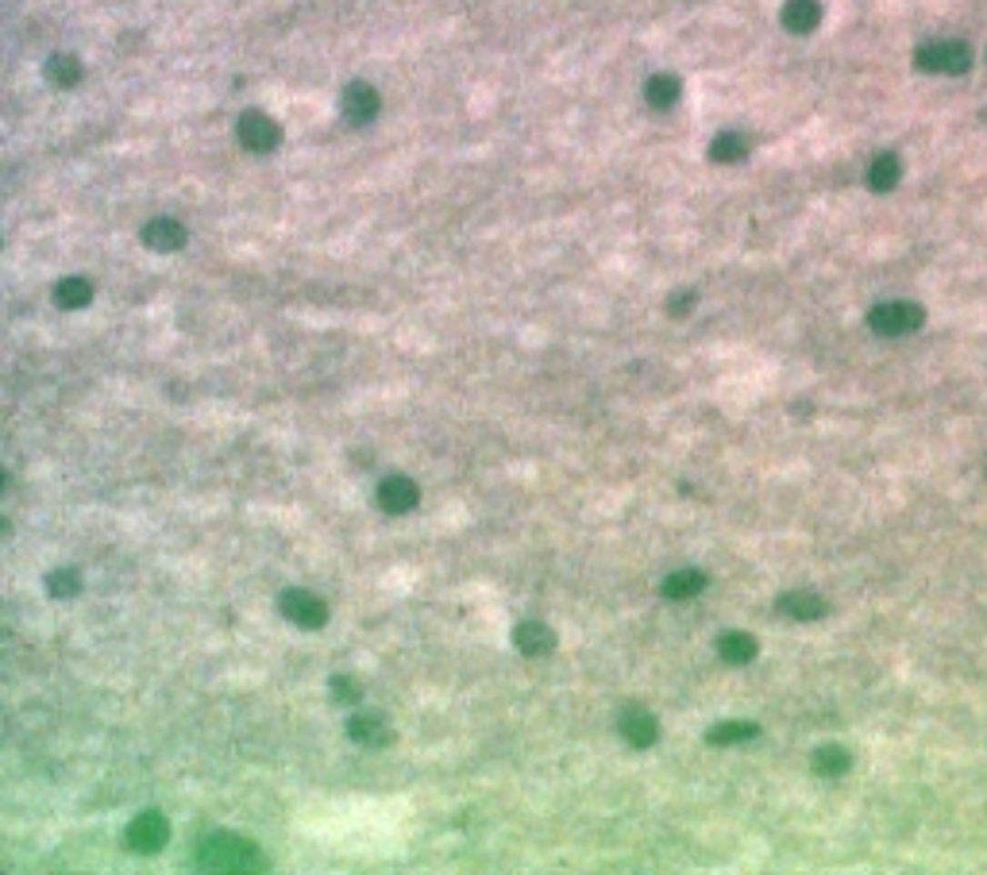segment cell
I'll return each instance as SVG.
<instances>
[{
  "label": "cell",
  "mask_w": 987,
  "mask_h": 875,
  "mask_svg": "<svg viewBox=\"0 0 987 875\" xmlns=\"http://www.w3.org/2000/svg\"><path fill=\"white\" fill-rule=\"evenodd\" d=\"M690 309V294H683V297H675V305H671V313L679 317V313H687Z\"/></svg>",
  "instance_id": "obj_26"
},
{
  "label": "cell",
  "mask_w": 987,
  "mask_h": 875,
  "mask_svg": "<svg viewBox=\"0 0 987 875\" xmlns=\"http://www.w3.org/2000/svg\"><path fill=\"white\" fill-rule=\"evenodd\" d=\"M922 320H926V313H922L914 301H883L868 313V328L876 336H906V332H914Z\"/></svg>",
  "instance_id": "obj_3"
},
{
  "label": "cell",
  "mask_w": 987,
  "mask_h": 875,
  "mask_svg": "<svg viewBox=\"0 0 987 875\" xmlns=\"http://www.w3.org/2000/svg\"><path fill=\"white\" fill-rule=\"evenodd\" d=\"M517 648H521L525 656H548L556 648V633L548 625L540 621H525V625H517V633H513Z\"/></svg>",
  "instance_id": "obj_13"
},
{
  "label": "cell",
  "mask_w": 987,
  "mask_h": 875,
  "mask_svg": "<svg viewBox=\"0 0 987 875\" xmlns=\"http://www.w3.org/2000/svg\"><path fill=\"white\" fill-rule=\"evenodd\" d=\"M744 151H749V143H744L740 132H721L714 143H710V158L714 162H740Z\"/></svg>",
  "instance_id": "obj_23"
},
{
  "label": "cell",
  "mask_w": 987,
  "mask_h": 875,
  "mask_svg": "<svg viewBox=\"0 0 987 875\" xmlns=\"http://www.w3.org/2000/svg\"><path fill=\"white\" fill-rule=\"evenodd\" d=\"M679 93H683V85H679V77H671V74H652L644 81V101L660 112H668L679 101Z\"/></svg>",
  "instance_id": "obj_17"
},
{
  "label": "cell",
  "mask_w": 987,
  "mask_h": 875,
  "mask_svg": "<svg viewBox=\"0 0 987 875\" xmlns=\"http://www.w3.org/2000/svg\"><path fill=\"white\" fill-rule=\"evenodd\" d=\"M46 81L58 89H74L77 81H82V62L74 55H51V62H46Z\"/></svg>",
  "instance_id": "obj_20"
},
{
  "label": "cell",
  "mask_w": 987,
  "mask_h": 875,
  "mask_svg": "<svg viewBox=\"0 0 987 875\" xmlns=\"http://www.w3.org/2000/svg\"><path fill=\"white\" fill-rule=\"evenodd\" d=\"M702 590H706V575L694 571V567H687V571H671L668 578H663V598H671V602H687V598H699Z\"/></svg>",
  "instance_id": "obj_14"
},
{
  "label": "cell",
  "mask_w": 987,
  "mask_h": 875,
  "mask_svg": "<svg viewBox=\"0 0 987 875\" xmlns=\"http://www.w3.org/2000/svg\"><path fill=\"white\" fill-rule=\"evenodd\" d=\"M197 868H205V871H251V868H263V856H258V849L244 837L213 833L197 845Z\"/></svg>",
  "instance_id": "obj_1"
},
{
  "label": "cell",
  "mask_w": 987,
  "mask_h": 875,
  "mask_svg": "<svg viewBox=\"0 0 987 875\" xmlns=\"http://www.w3.org/2000/svg\"><path fill=\"white\" fill-rule=\"evenodd\" d=\"M760 733V729L752 721H725V725H714L706 733L710 744H740V740H752Z\"/></svg>",
  "instance_id": "obj_22"
},
{
  "label": "cell",
  "mask_w": 987,
  "mask_h": 875,
  "mask_svg": "<svg viewBox=\"0 0 987 875\" xmlns=\"http://www.w3.org/2000/svg\"><path fill=\"white\" fill-rule=\"evenodd\" d=\"M780 609L787 613V618H795V621H818L821 613H825V602L818 594L811 590H791L780 598Z\"/></svg>",
  "instance_id": "obj_15"
},
{
  "label": "cell",
  "mask_w": 987,
  "mask_h": 875,
  "mask_svg": "<svg viewBox=\"0 0 987 875\" xmlns=\"http://www.w3.org/2000/svg\"><path fill=\"white\" fill-rule=\"evenodd\" d=\"M818 24H821V5L818 0H787L783 5V27L795 31V35H811Z\"/></svg>",
  "instance_id": "obj_12"
},
{
  "label": "cell",
  "mask_w": 987,
  "mask_h": 875,
  "mask_svg": "<svg viewBox=\"0 0 987 875\" xmlns=\"http://www.w3.org/2000/svg\"><path fill=\"white\" fill-rule=\"evenodd\" d=\"M378 89L375 85H367V81H351V85L344 89V96H339V112H344V120L355 124V127H363L378 116Z\"/></svg>",
  "instance_id": "obj_7"
},
{
  "label": "cell",
  "mask_w": 987,
  "mask_h": 875,
  "mask_svg": "<svg viewBox=\"0 0 987 875\" xmlns=\"http://www.w3.org/2000/svg\"><path fill=\"white\" fill-rule=\"evenodd\" d=\"M914 66L926 70V74H949L957 77L972 66V46L961 43V39H933L926 46H918L914 55Z\"/></svg>",
  "instance_id": "obj_2"
},
{
  "label": "cell",
  "mask_w": 987,
  "mask_h": 875,
  "mask_svg": "<svg viewBox=\"0 0 987 875\" xmlns=\"http://www.w3.org/2000/svg\"><path fill=\"white\" fill-rule=\"evenodd\" d=\"M852 768V756L841 749V744H821L814 752V771L818 775H845Z\"/></svg>",
  "instance_id": "obj_21"
},
{
  "label": "cell",
  "mask_w": 987,
  "mask_h": 875,
  "mask_svg": "<svg viewBox=\"0 0 987 875\" xmlns=\"http://www.w3.org/2000/svg\"><path fill=\"white\" fill-rule=\"evenodd\" d=\"M718 656L725 663H733V668H740V663H752L756 659V640L749 633H725L718 640Z\"/></svg>",
  "instance_id": "obj_19"
},
{
  "label": "cell",
  "mask_w": 987,
  "mask_h": 875,
  "mask_svg": "<svg viewBox=\"0 0 987 875\" xmlns=\"http://www.w3.org/2000/svg\"><path fill=\"white\" fill-rule=\"evenodd\" d=\"M55 301L62 305V309H82V305L93 301V286L89 278H82V274H70V278H62L55 286Z\"/></svg>",
  "instance_id": "obj_18"
},
{
  "label": "cell",
  "mask_w": 987,
  "mask_h": 875,
  "mask_svg": "<svg viewBox=\"0 0 987 875\" xmlns=\"http://www.w3.org/2000/svg\"><path fill=\"white\" fill-rule=\"evenodd\" d=\"M143 243H147L151 251H177L186 243V228L170 216H155L147 228H143Z\"/></svg>",
  "instance_id": "obj_11"
},
{
  "label": "cell",
  "mask_w": 987,
  "mask_h": 875,
  "mask_svg": "<svg viewBox=\"0 0 987 875\" xmlns=\"http://www.w3.org/2000/svg\"><path fill=\"white\" fill-rule=\"evenodd\" d=\"M236 136H239V143H244L247 151L267 155V151H274L282 143V127L274 124L270 116H263V112H244V116H239Z\"/></svg>",
  "instance_id": "obj_5"
},
{
  "label": "cell",
  "mask_w": 987,
  "mask_h": 875,
  "mask_svg": "<svg viewBox=\"0 0 987 875\" xmlns=\"http://www.w3.org/2000/svg\"><path fill=\"white\" fill-rule=\"evenodd\" d=\"M417 501H420V490H417L413 478L394 475V478H382V482H378V506H382L386 513L401 517V513L417 509Z\"/></svg>",
  "instance_id": "obj_9"
},
{
  "label": "cell",
  "mask_w": 987,
  "mask_h": 875,
  "mask_svg": "<svg viewBox=\"0 0 987 875\" xmlns=\"http://www.w3.org/2000/svg\"><path fill=\"white\" fill-rule=\"evenodd\" d=\"M332 690H336V699H344V702H359V683H355V679H347V675H339V679H332Z\"/></svg>",
  "instance_id": "obj_25"
},
{
  "label": "cell",
  "mask_w": 987,
  "mask_h": 875,
  "mask_svg": "<svg viewBox=\"0 0 987 875\" xmlns=\"http://www.w3.org/2000/svg\"><path fill=\"white\" fill-rule=\"evenodd\" d=\"M278 609H282V618H289L294 625L301 629H320L328 621V606H325V598H317L313 590H301V587H289L278 594Z\"/></svg>",
  "instance_id": "obj_4"
},
{
  "label": "cell",
  "mask_w": 987,
  "mask_h": 875,
  "mask_svg": "<svg viewBox=\"0 0 987 875\" xmlns=\"http://www.w3.org/2000/svg\"><path fill=\"white\" fill-rule=\"evenodd\" d=\"M46 590H51V598H74L77 590H82V578H77V571H55L51 578H46Z\"/></svg>",
  "instance_id": "obj_24"
},
{
  "label": "cell",
  "mask_w": 987,
  "mask_h": 875,
  "mask_svg": "<svg viewBox=\"0 0 987 875\" xmlns=\"http://www.w3.org/2000/svg\"><path fill=\"white\" fill-rule=\"evenodd\" d=\"M347 733L355 744H367V749H382V744L394 740V729L382 714H355L347 721Z\"/></svg>",
  "instance_id": "obj_10"
},
{
  "label": "cell",
  "mask_w": 987,
  "mask_h": 875,
  "mask_svg": "<svg viewBox=\"0 0 987 875\" xmlns=\"http://www.w3.org/2000/svg\"><path fill=\"white\" fill-rule=\"evenodd\" d=\"M899 177H902V162H899V155L883 151V155L871 158V166H868V186L876 189V193L895 189V186H899Z\"/></svg>",
  "instance_id": "obj_16"
},
{
  "label": "cell",
  "mask_w": 987,
  "mask_h": 875,
  "mask_svg": "<svg viewBox=\"0 0 987 875\" xmlns=\"http://www.w3.org/2000/svg\"><path fill=\"white\" fill-rule=\"evenodd\" d=\"M618 733L633 744V749H649V744H656V737H660V725H656V718L649 714V709L625 706L618 714Z\"/></svg>",
  "instance_id": "obj_8"
},
{
  "label": "cell",
  "mask_w": 987,
  "mask_h": 875,
  "mask_svg": "<svg viewBox=\"0 0 987 875\" xmlns=\"http://www.w3.org/2000/svg\"><path fill=\"white\" fill-rule=\"evenodd\" d=\"M166 837H170V825H166V818L163 814H155V810H147V814H139L132 825H127V833H124V840H127V849L132 852H158L166 845Z\"/></svg>",
  "instance_id": "obj_6"
}]
</instances>
